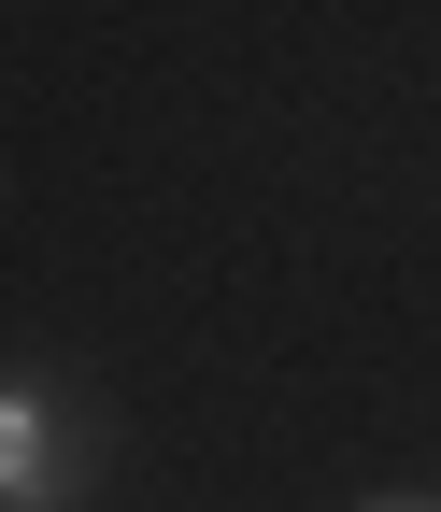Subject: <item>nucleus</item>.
<instances>
[{"mask_svg": "<svg viewBox=\"0 0 441 512\" xmlns=\"http://www.w3.org/2000/svg\"><path fill=\"white\" fill-rule=\"evenodd\" d=\"M370 512H427V498H370Z\"/></svg>", "mask_w": 441, "mask_h": 512, "instance_id": "f03ea898", "label": "nucleus"}, {"mask_svg": "<svg viewBox=\"0 0 441 512\" xmlns=\"http://www.w3.org/2000/svg\"><path fill=\"white\" fill-rule=\"evenodd\" d=\"M43 470H57V413L29 384H0V498H43Z\"/></svg>", "mask_w": 441, "mask_h": 512, "instance_id": "f257e3e1", "label": "nucleus"}]
</instances>
